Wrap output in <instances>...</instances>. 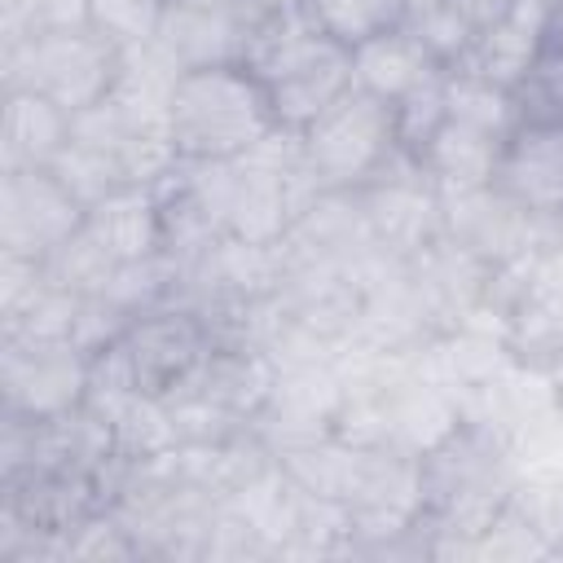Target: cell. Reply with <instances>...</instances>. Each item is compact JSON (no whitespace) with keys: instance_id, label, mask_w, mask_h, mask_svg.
Segmentation results:
<instances>
[{"instance_id":"obj_3","label":"cell","mask_w":563,"mask_h":563,"mask_svg":"<svg viewBox=\"0 0 563 563\" xmlns=\"http://www.w3.org/2000/svg\"><path fill=\"white\" fill-rule=\"evenodd\" d=\"M216 347L211 325L180 299L141 312L110 347L92 356V387H136L172 396Z\"/></svg>"},{"instance_id":"obj_19","label":"cell","mask_w":563,"mask_h":563,"mask_svg":"<svg viewBox=\"0 0 563 563\" xmlns=\"http://www.w3.org/2000/svg\"><path fill=\"white\" fill-rule=\"evenodd\" d=\"M53 176H57L84 207H97L101 198H110V194H119L123 185H132L114 154H106V150L79 141L75 132H70L66 150L53 158Z\"/></svg>"},{"instance_id":"obj_6","label":"cell","mask_w":563,"mask_h":563,"mask_svg":"<svg viewBox=\"0 0 563 563\" xmlns=\"http://www.w3.org/2000/svg\"><path fill=\"white\" fill-rule=\"evenodd\" d=\"M4 418H62L92 391V356L75 339H0Z\"/></svg>"},{"instance_id":"obj_10","label":"cell","mask_w":563,"mask_h":563,"mask_svg":"<svg viewBox=\"0 0 563 563\" xmlns=\"http://www.w3.org/2000/svg\"><path fill=\"white\" fill-rule=\"evenodd\" d=\"M493 185L537 216H563V128H515Z\"/></svg>"},{"instance_id":"obj_17","label":"cell","mask_w":563,"mask_h":563,"mask_svg":"<svg viewBox=\"0 0 563 563\" xmlns=\"http://www.w3.org/2000/svg\"><path fill=\"white\" fill-rule=\"evenodd\" d=\"M519 128H563V44L545 35L523 79L510 88Z\"/></svg>"},{"instance_id":"obj_28","label":"cell","mask_w":563,"mask_h":563,"mask_svg":"<svg viewBox=\"0 0 563 563\" xmlns=\"http://www.w3.org/2000/svg\"><path fill=\"white\" fill-rule=\"evenodd\" d=\"M550 378H554V391H559V405H563V361L550 369Z\"/></svg>"},{"instance_id":"obj_27","label":"cell","mask_w":563,"mask_h":563,"mask_svg":"<svg viewBox=\"0 0 563 563\" xmlns=\"http://www.w3.org/2000/svg\"><path fill=\"white\" fill-rule=\"evenodd\" d=\"M400 4H405V22H409L418 9H427V4H435V0H400Z\"/></svg>"},{"instance_id":"obj_21","label":"cell","mask_w":563,"mask_h":563,"mask_svg":"<svg viewBox=\"0 0 563 563\" xmlns=\"http://www.w3.org/2000/svg\"><path fill=\"white\" fill-rule=\"evenodd\" d=\"M163 13H167V0H88V22L101 35H110L119 48L154 40Z\"/></svg>"},{"instance_id":"obj_11","label":"cell","mask_w":563,"mask_h":563,"mask_svg":"<svg viewBox=\"0 0 563 563\" xmlns=\"http://www.w3.org/2000/svg\"><path fill=\"white\" fill-rule=\"evenodd\" d=\"M75 132V114L57 106L44 92L31 88H4V114H0V172L18 167H53V158L66 150Z\"/></svg>"},{"instance_id":"obj_23","label":"cell","mask_w":563,"mask_h":563,"mask_svg":"<svg viewBox=\"0 0 563 563\" xmlns=\"http://www.w3.org/2000/svg\"><path fill=\"white\" fill-rule=\"evenodd\" d=\"M532 282L563 290V216L550 220V229L541 233V242L532 251Z\"/></svg>"},{"instance_id":"obj_1","label":"cell","mask_w":563,"mask_h":563,"mask_svg":"<svg viewBox=\"0 0 563 563\" xmlns=\"http://www.w3.org/2000/svg\"><path fill=\"white\" fill-rule=\"evenodd\" d=\"M242 66L264 84L282 128L303 132L325 106H334L352 79V48L321 35L303 9H260L246 35Z\"/></svg>"},{"instance_id":"obj_26","label":"cell","mask_w":563,"mask_h":563,"mask_svg":"<svg viewBox=\"0 0 563 563\" xmlns=\"http://www.w3.org/2000/svg\"><path fill=\"white\" fill-rule=\"evenodd\" d=\"M251 4H260V9H299L303 0H251Z\"/></svg>"},{"instance_id":"obj_25","label":"cell","mask_w":563,"mask_h":563,"mask_svg":"<svg viewBox=\"0 0 563 563\" xmlns=\"http://www.w3.org/2000/svg\"><path fill=\"white\" fill-rule=\"evenodd\" d=\"M180 4H202V9H233V4H246V0H180Z\"/></svg>"},{"instance_id":"obj_16","label":"cell","mask_w":563,"mask_h":563,"mask_svg":"<svg viewBox=\"0 0 563 563\" xmlns=\"http://www.w3.org/2000/svg\"><path fill=\"white\" fill-rule=\"evenodd\" d=\"M299 9L308 13V22L321 35L339 40L343 48H356L369 35L391 31V26L405 22V4L400 0H303Z\"/></svg>"},{"instance_id":"obj_4","label":"cell","mask_w":563,"mask_h":563,"mask_svg":"<svg viewBox=\"0 0 563 563\" xmlns=\"http://www.w3.org/2000/svg\"><path fill=\"white\" fill-rule=\"evenodd\" d=\"M119 57L123 48L88 22V26H48L13 48H0V70H4V88L44 92L70 114H79L101 97H110L119 79Z\"/></svg>"},{"instance_id":"obj_14","label":"cell","mask_w":563,"mask_h":563,"mask_svg":"<svg viewBox=\"0 0 563 563\" xmlns=\"http://www.w3.org/2000/svg\"><path fill=\"white\" fill-rule=\"evenodd\" d=\"M501 150H506L501 136L479 132L462 119H444V128L435 132V141L422 150L418 163L440 194H462V189H484L497 180Z\"/></svg>"},{"instance_id":"obj_15","label":"cell","mask_w":563,"mask_h":563,"mask_svg":"<svg viewBox=\"0 0 563 563\" xmlns=\"http://www.w3.org/2000/svg\"><path fill=\"white\" fill-rule=\"evenodd\" d=\"M506 352L532 369H554L563 361V290L528 282L506 312Z\"/></svg>"},{"instance_id":"obj_2","label":"cell","mask_w":563,"mask_h":563,"mask_svg":"<svg viewBox=\"0 0 563 563\" xmlns=\"http://www.w3.org/2000/svg\"><path fill=\"white\" fill-rule=\"evenodd\" d=\"M273 128L277 114L268 92L246 66L185 70L172 88V141L180 158L233 163L251 154Z\"/></svg>"},{"instance_id":"obj_12","label":"cell","mask_w":563,"mask_h":563,"mask_svg":"<svg viewBox=\"0 0 563 563\" xmlns=\"http://www.w3.org/2000/svg\"><path fill=\"white\" fill-rule=\"evenodd\" d=\"M444 66L427 53V44L418 40V31L409 22L369 35L365 44L352 48V79L356 88L383 97L387 106L400 101L405 92H413L418 84H427L431 75H440Z\"/></svg>"},{"instance_id":"obj_9","label":"cell","mask_w":563,"mask_h":563,"mask_svg":"<svg viewBox=\"0 0 563 563\" xmlns=\"http://www.w3.org/2000/svg\"><path fill=\"white\" fill-rule=\"evenodd\" d=\"M255 22V4H233V9H202V4H180L167 0V13L158 22L154 44L172 57V66L185 70H207V66H242L246 35Z\"/></svg>"},{"instance_id":"obj_20","label":"cell","mask_w":563,"mask_h":563,"mask_svg":"<svg viewBox=\"0 0 563 563\" xmlns=\"http://www.w3.org/2000/svg\"><path fill=\"white\" fill-rule=\"evenodd\" d=\"M391 119H396V145L409 158H422V150L435 141V132L449 119V70L431 75L427 84H418L413 92L391 101Z\"/></svg>"},{"instance_id":"obj_13","label":"cell","mask_w":563,"mask_h":563,"mask_svg":"<svg viewBox=\"0 0 563 563\" xmlns=\"http://www.w3.org/2000/svg\"><path fill=\"white\" fill-rule=\"evenodd\" d=\"M84 229L123 264L163 251V207L154 185H123L119 194L88 207Z\"/></svg>"},{"instance_id":"obj_7","label":"cell","mask_w":563,"mask_h":563,"mask_svg":"<svg viewBox=\"0 0 563 563\" xmlns=\"http://www.w3.org/2000/svg\"><path fill=\"white\" fill-rule=\"evenodd\" d=\"M365 224L374 233V242L400 260H413L418 251H427L440 233H444V207H440V189L431 185V176L422 172L418 158H409L405 150L361 189H352Z\"/></svg>"},{"instance_id":"obj_24","label":"cell","mask_w":563,"mask_h":563,"mask_svg":"<svg viewBox=\"0 0 563 563\" xmlns=\"http://www.w3.org/2000/svg\"><path fill=\"white\" fill-rule=\"evenodd\" d=\"M475 35L479 31H488V26H497V22H506L515 9H519V0H444Z\"/></svg>"},{"instance_id":"obj_5","label":"cell","mask_w":563,"mask_h":563,"mask_svg":"<svg viewBox=\"0 0 563 563\" xmlns=\"http://www.w3.org/2000/svg\"><path fill=\"white\" fill-rule=\"evenodd\" d=\"M299 136L321 189H361L400 154L391 106L356 84L334 106H325Z\"/></svg>"},{"instance_id":"obj_18","label":"cell","mask_w":563,"mask_h":563,"mask_svg":"<svg viewBox=\"0 0 563 563\" xmlns=\"http://www.w3.org/2000/svg\"><path fill=\"white\" fill-rule=\"evenodd\" d=\"M449 119H462V123L493 132L501 141H510L519 128V110H515L510 88L488 84V79L466 75V70H449Z\"/></svg>"},{"instance_id":"obj_8","label":"cell","mask_w":563,"mask_h":563,"mask_svg":"<svg viewBox=\"0 0 563 563\" xmlns=\"http://www.w3.org/2000/svg\"><path fill=\"white\" fill-rule=\"evenodd\" d=\"M84 216L88 207L53 176V167L0 172V251L4 255L44 260L84 224Z\"/></svg>"},{"instance_id":"obj_22","label":"cell","mask_w":563,"mask_h":563,"mask_svg":"<svg viewBox=\"0 0 563 563\" xmlns=\"http://www.w3.org/2000/svg\"><path fill=\"white\" fill-rule=\"evenodd\" d=\"M409 26L418 31V40L427 44V53L444 66V70H453V66H462V57L471 53V44H475V31L444 4V0H435V4H427V9H418L413 18H409Z\"/></svg>"}]
</instances>
